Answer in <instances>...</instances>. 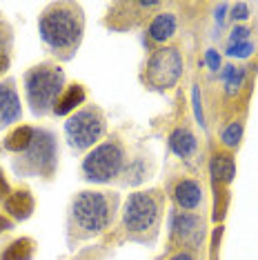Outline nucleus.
<instances>
[{
    "instance_id": "nucleus-1",
    "label": "nucleus",
    "mask_w": 258,
    "mask_h": 260,
    "mask_svg": "<svg viewBox=\"0 0 258 260\" xmlns=\"http://www.w3.org/2000/svg\"><path fill=\"white\" fill-rule=\"evenodd\" d=\"M38 29L51 49H72L83 36V16L74 5H51L40 16Z\"/></svg>"
},
{
    "instance_id": "nucleus-2",
    "label": "nucleus",
    "mask_w": 258,
    "mask_h": 260,
    "mask_svg": "<svg viewBox=\"0 0 258 260\" xmlns=\"http://www.w3.org/2000/svg\"><path fill=\"white\" fill-rule=\"evenodd\" d=\"M64 74L60 67L54 64H38L25 78V91L27 100L31 105L34 114H45V111H54V105L58 100V93L62 89Z\"/></svg>"
},
{
    "instance_id": "nucleus-3",
    "label": "nucleus",
    "mask_w": 258,
    "mask_h": 260,
    "mask_svg": "<svg viewBox=\"0 0 258 260\" xmlns=\"http://www.w3.org/2000/svg\"><path fill=\"white\" fill-rule=\"evenodd\" d=\"M114 200H109L103 191H80L74 200L72 214L74 220L85 232H103L114 214Z\"/></svg>"
},
{
    "instance_id": "nucleus-4",
    "label": "nucleus",
    "mask_w": 258,
    "mask_h": 260,
    "mask_svg": "<svg viewBox=\"0 0 258 260\" xmlns=\"http://www.w3.org/2000/svg\"><path fill=\"white\" fill-rule=\"evenodd\" d=\"M183 74V58L174 47H163L151 54L147 67H145V82L151 89H169L178 82Z\"/></svg>"
},
{
    "instance_id": "nucleus-5",
    "label": "nucleus",
    "mask_w": 258,
    "mask_h": 260,
    "mask_svg": "<svg viewBox=\"0 0 258 260\" xmlns=\"http://www.w3.org/2000/svg\"><path fill=\"white\" fill-rule=\"evenodd\" d=\"M122 160H125V153H122L118 143H105L98 145L83 162V171L87 176V180L93 182H107L114 176L120 174Z\"/></svg>"
},
{
    "instance_id": "nucleus-6",
    "label": "nucleus",
    "mask_w": 258,
    "mask_h": 260,
    "mask_svg": "<svg viewBox=\"0 0 258 260\" xmlns=\"http://www.w3.org/2000/svg\"><path fill=\"white\" fill-rule=\"evenodd\" d=\"M64 132L72 147L76 149H85L91 147L98 138L105 134V118L101 114V109L89 107V109H80L64 122Z\"/></svg>"
},
{
    "instance_id": "nucleus-7",
    "label": "nucleus",
    "mask_w": 258,
    "mask_h": 260,
    "mask_svg": "<svg viewBox=\"0 0 258 260\" xmlns=\"http://www.w3.org/2000/svg\"><path fill=\"white\" fill-rule=\"evenodd\" d=\"M158 200L151 193L138 191L132 193L125 203V211H122V222L129 232H147L158 220Z\"/></svg>"
},
{
    "instance_id": "nucleus-8",
    "label": "nucleus",
    "mask_w": 258,
    "mask_h": 260,
    "mask_svg": "<svg viewBox=\"0 0 258 260\" xmlns=\"http://www.w3.org/2000/svg\"><path fill=\"white\" fill-rule=\"evenodd\" d=\"M56 165V140L49 132H34V140L27 149V167L49 176Z\"/></svg>"
},
{
    "instance_id": "nucleus-9",
    "label": "nucleus",
    "mask_w": 258,
    "mask_h": 260,
    "mask_svg": "<svg viewBox=\"0 0 258 260\" xmlns=\"http://www.w3.org/2000/svg\"><path fill=\"white\" fill-rule=\"evenodd\" d=\"M20 118V98L11 82H0V129Z\"/></svg>"
},
{
    "instance_id": "nucleus-10",
    "label": "nucleus",
    "mask_w": 258,
    "mask_h": 260,
    "mask_svg": "<svg viewBox=\"0 0 258 260\" xmlns=\"http://www.w3.org/2000/svg\"><path fill=\"white\" fill-rule=\"evenodd\" d=\"M174 198L183 209H196L203 200V191L201 185L194 180H180L174 189Z\"/></svg>"
},
{
    "instance_id": "nucleus-11",
    "label": "nucleus",
    "mask_w": 258,
    "mask_h": 260,
    "mask_svg": "<svg viewBox=\"0 0 258 260\" xmlns=\"http://www.w3.org/2000/svg\"><path fill=\"white\" fill-rule=\"evenodd\" d=\"M5 209L18 220H25L34 211V198L29 196V191H14L5 200Z\"/></svg>"
},
{
    "instance_id": "nucleus-12",
    "label": "nucleus",
    "mask_w": 258,
    "mask_h": 260,
    "mask_svg": "<svg viewBox=\"0 0 258 260\" xmlns=\"http://www.w3.org/2000/svg\"><path fill=\"white\" fill-rule=\"evenodd\" d=\"M174 232L178 238H183L185 242H198L201 240V222H198L196 216L191 214H180L178 218L174 220Z\"/></svg>"
},
{
    "instance_id": "nucleus-13",
    "label": "nucleus",
    "mask_w": 258,
    "mask_h": 260,
    "mask_svg": "<svg viewBox=\"0 0 258 260\" xmlns=\"http://www.w3.org/2000/svg\"><path fill=\"white\" fill-rule=\"evenodd\" d=\"M176 31V18L174 14H158L149 25V38L156 43H165Z\"/></svg>"
},
{
    "instance_id": "nucleus-14",
    "label": "nucleus",
    "mask_w": 258,
    "mask_h": 260,
    "mask_svg": "<svg viewBox=\"0 0 258 260\" xmlns=\"http://www.w3.org/2000/svg\"><path fill=\"white\" fill-rule=\"evenodd\" d=\"M85 100V89L80 85H72L62 96H58L56 105H54V114L56 116H64L69 111H74L78 105H83Z\"/></svg>"
},
{
    "instance_id": "nucleus-15",
    "label": "nucleus",
    "mask_w": 258,
    "mask_h": 260,
    "mask_svg": "<svg viewBox=\"0 0 258 260\" xmlns=\"http://www.w3.org/2000/svg\"><path fill=\"white\" fill-rule=\"evenodd\" d=\"M169 145H172V149L178 153V156H189V153L196 149V138H194V134L189 129L185 127H178L176 132L172 134V138H169Z\"/></svg>"
},
{
    "instance_id": "nucleus-16",
    "label": "nucleus",
    "mask_w": 258,
    "mask_h": 260,
    "mask_svg": "<svg viewBox=\"0 0 258 260\" xmlns=\"http://www.w3.org/2000/svg\"><path fill=\"white\" fill-rule=\"evenodd\" d=\"M31 140H34V129L31 127H18L7 136V140H5V149L27 151L29 145H31Z\"/></svg>"
},
{
    "instance_id": "nucleus-17",
    "label": "nucleus",
    "mask_w": 258,
    "mask_h": 260,
    "mask_svg": "<svg viewBox=\"0 0 258 260\" xmlns=\"http://www.w3.org/2000/svg\"><path fill=\"white\" fill-rule=\"evenodd\" d=\"M236 174V165L227 153H216L214 160H212V176L216 180H222V182H230Z\"/></svg>"
},
{
    "instance_id": "nucleus-18",
    "label": "nucleus",
    "mask_w": 258,
    "mask_h": 260,
    "mask_svg": "<svg viewBox=\"0 0 258 260\" xmlns=\"http://www.w3.org/2000/svg\"><path fill=\"white\" fill-rule=\"evenodd\" d=\"M31 253H34V242L29 238H18L3 251L0 260H29Z\"/></svg>"
},
{
    "instance_id": "nucleus-19",
    "label": "nucleus",
    "mask_w": 258,
    "mask_h": 260,
    "mask_svg": "<svg viewBox=\"0 0 258 260\" xmlns=\"http://www.w3.org/2000/svg\"><path fill=\"white\" fill-rule=\"evenodd\" d=\"M240 134H243V125H240V122H232V125L225 129V134H222V143L227 147H236L240 140Z\"/></svg>"
},
{
    "instance_id": "nucleus-20",
    "label": "nucleus",
    "mask_w": 258,
    "mask_h": 260,
    "mask_svg": "<svg viewBox=\"0 0 258 260\" xmlns=\"http://www.w3.org/2000/svg\"><path fill=\"white\" fill-rule=\"evenodd\" d=\"M243 78H245V69H240V67H232L230 76H227V91H230V93L236 91L238 87L243 85Z\"/></svg>"
},
{
    "instance_id": "nucleus-21",
    "label": "nucleus",
    "mask_w": 258,
    "mask_h": 260,
    "mask_svg": "<svg viewBox=\"0 0 258 260\" xmlns=\"http://www.w3.org/2000/svg\"><path fill=\"white\" fill-rule=\"evenodd\" d=\"M251 51H254V47L249 43H232L230 49H227V54L230 56H238V58H247Z\"/></svg>"
},
{
    "instance_id": "nucleus-22",
    "label": "nucleus",
    "mask_w": 258,
    "mask_h": 260,
    "mask_svg": "<svg viewBox=\"0 0 258 260\" xmlns=\"http://www.w3.org/2000/svg\"><path fill=\"white\" fill-rule=\"evenodd\" d=\"M249 38V29L247 27H236L232 31V43H247Z\"/></svg>"
},
{
    "instance_id": "nucleus-23",
    "label": "nucleus",
    "mask_w": 258,
    "mask_h": 260,
    "mask_svg": "<svg viewBox=\"0 0 258 260\" xmlns=\"http://www.w3.org/2000/svg\"><path fill=\"white\" fill-rule=\"evenodd\" d=\"M249 16V9H247V5L245 3H238L236 7H234V18L236 20H245Z\"/></svg>"
},
{
    "instance_id": "nucleus-24",
    "label": "nucleus",
    "mask_w": 258,
    "mask_h": 260,
    "mask_svg": "<svg viewBox=\"0 0 258 260\" xmlns=\"http://www.w3.org/2000/svg\"><path fill=\"white\" fill-rule=\"evenodd\" d=\"M9 182L5 180V176H3V171H0V200H7L9 198Z\"/></svg>"
},
{
    "instance_id": "nucleus-25",
    "label": "nucleus",
    "mask_w": 258,
    "mask_h": 260,
    "mask_svg": "<svg viewBox=\"0 0 258 260\" xmlns=\"http://www.w3.org/2000/svg\"><path fill=\"white\" fill-rule=\"evenodd\" d=\"M207 64H209L212 69H218V64H220V58H218V54H216L214 49L207 51Z\"/></svg>"
},
{
    "instance_id": "nucleus-26",
    "label": "nucleus",
    "mask_w": 258,
    "mask_h": 260,
    "mask_svg": "<svg viewBox=\"0 0 258 260\" xmlns=\"http://www.w3.org/2000/svg\"><path fill=\"white\" fill-rule=\"evenodd\" d=\"M194 105H196V116L203 122V109H201V98H198V89H194Z\"/></svg>"
},
{
    "instance_id": "nucleus-27",
    "label": "nucleus",
    "mask_w": 258,
    "mask_h": 260,
    "mask_svg": "<svg viewBox=\"0 0 258 260\" xmlns=\"http://www.w3.org/2000/svg\"><path fill=\"white\" fill-rule=\"evenodd\" d=\"M225 11H227V5H220V7L216 9V20H218V25H222V20H225Z\"/></svg>"
},
{
    "instance_id": "nucleus-28",
    "label": "nucleus",
    "mask_w": 258,
    "mask_h": 260,
    "mask_svg": "<svg viewBox=\"0 0 258 260\" xmlns=\"http://www.w3.org/2000/svg\"><path fill=\"white\" fill-rule=\"evenodd\" d=\"M7 229H11V220H7L5 216H0V234L7 232Z\"/></svg>"
},
{
    "instance_id": "nucleus-29",
    "label": "nucleus",
    "mask_w": 258,
    "mask_h": 260,
    "mask_svg": "<svg viewBox=\"0 0 258 260\" xmlns=\"http://www.w3.org/2000/svg\"><path fill=\"white\" fill-rule=\"evenodd\" d=\"M7 64H9V60H7V56L3 54V51H0V74L5 72V69H7Z\"/></svg>"
},
{
    "instance_id": "nucleus-30",
    "label": "nucleus",
    "mask_w": 258,
    "mask_h": 260,
    "mask_svg": "<svg viewBox=\"0 0 258 260\" xmlns=\"http://www.w3.org/2000/svg\"><path fill=\"white\" fill-rule=\"evenodd\" d=\"M172 260H194L191 258V253H187V251H180V253H176V256Z\"/></svg>"
}]
</instances>
